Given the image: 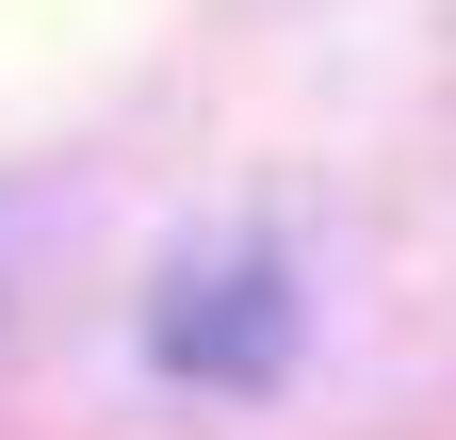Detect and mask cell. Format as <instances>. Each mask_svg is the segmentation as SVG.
I'll use <instances>...</instances> for the list:
<instances>
[{"label":"cell","mask_w":456,"mask_h":440,"mask_svg":"<svg viewBox=\"0 0 456 440\" xmlns=\"http://www.w3.org/2000/svg\"><path fill=\"white\" fill-rule=\"evenodd\" d=\"M147 343H163V375L261 392V375L294 359V278H277V261H212V278H180V294L147 310Z\"/></svg>","instance_id":"6da1fadb"}]
</instances>
